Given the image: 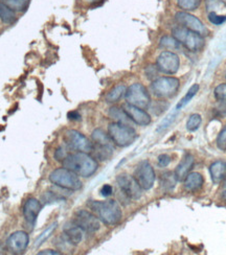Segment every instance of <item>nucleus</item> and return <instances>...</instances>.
<instances>
[{
	"label": "nucleus",
	"instance_id": "1",
	"mask_svg": "<svg viewBox=\"0 0 226 255\" xmlns=\"http://www.w3.org/2000/svg\"><path fill=\"white\" fill-rule=\"evenodd\" d=\"M63 166L80 177L88 178L92 176L99 167L95 159L84 152L68 154L63 160Z\"/></svg>",
	"mask_w": 226,
	"mask_h": 255
},
{
	"label": "nucleus",
	"instance_id": "2",
	"mask_svg": "<svg viewBox=\"0 0 226 255\" xmlns=\"http://www.w3.org/2000/svg\"><path fill=\"white\" fill-rule=\"evenodd\" d=\"M88 207L105 225L113 226L121 222L123 212L120 204L115 200L90 201Z\"/></svg>",
	"mask_w": 226,
	"mask_h": 255
},
{
	"label": "nucleus",
	"instance_id": "3",
	"mask_svg": "<svg viewBox=\"0 0 226 255\" xmlns=\"http://www.w3.org/2000/svg\"><path fill=\"white\" fill-rule=\"evenodd\" d=\"M180 87V81L175 77H160L150 85L151 92L159 100L174 98Z\"/></svg>",
	"mask_w": 226,
	"mask_h": 255
},
{
	"label": "nucleus",
	"instance_id": "4",
	"mask_svg": "<svg viewBox=\"0 0 226 255\" xmlns=\"http://www.w3.org/2000/svg\"><path fill=\"white\" fill-rule=\"evenodd\" d=\"M172 36H173L181 45H184L188 50L192 52L200 51L204 47V44H206L204 37L181 25H176L172 29Z\"/></svg>",
	"mask_w": 226,
	"mask_h": 255
},
{
	"label": "nucleus",
	"instance_id": "5",
	"mask_svg": "<svg viewBox=\"0 0 226 255\" xmlns=\"http://www.w3.org/2000/svg\"><path fill=\"white\" fill-rule=\"evenodd\" d=\"M108 135L114 144L126 147L131 145L137 138V134L131 126L112 123L108 127Z\"/></svg>",
	"mask_w": 226,
	"mask_h": 255
},
{
	"label": "nucleus",
	"instance_id": "6",
	"mask_svg": "<svg viewBox=\"0 0 226 255\" xmlns=\"http://www.w3.org/2000/svg\"><path fill=\"white\" fill-rule=\"evenodd\" d=\"M49 181L53 185L66 188L71 191L81 189L83 185L79 176L65 167L57 168L55 171H52L49 175Z\"/></svg>",
	"mask_w": 226,
	"mask_h": 255
},
{
	"label": "nucleus",
	"instance_id": "7",
	"mask_svg": "<svg viewBox=\"0 0 226 255\" xmlns=\"http://www.w3.org/2000/svg\"><path fill=\"white\" fill-rule=\"evenodd\" d=\"M126 102L135 107L147 109L150 107L151 97L148 89L141 83H134L126 90Z\"/></svg>",
	"mask_w": 226,
	"mask_h": 255
},
{
	"label": "nucleus",
	"instance_id": "8",
	"mask_svg": "<svg viewBox=\"0 0 226 255\" xmlns=\"http://www.w3.org/2000/svg\"><path fill=\"white\" fill-rule=\"evenodd\" d=\"M65 145L70 150L77 152L89 153L92 151L93 144L87 137L77 130H67L63 135Z\"/></svg>",
	"mask_w": 226,
	"mask_h": 255
},
{
	"label": "nucleus",
	"instance_id": "9",
	"mask_svg": "<svg viewBox=\"0 0 226 255\" xmlns=\"http://www.w3.org/2000/svg\"><path fill=\"white\" fill-rule=\"evenodd\" d=\"M175 21L178 23V25L195 31V33L199 34L202 37H207L210 34L208 27L204 25L202 21L198 17L192 15L190 12H184V10L177 12L175 14Z\"/></svg>",
	"mask_w": 226,
	"mask_h": 255
},
{
	"label": "nucleus",
	"instance_id": "10",
	"mask_svg": "<svg viewBox=\"0 0 226 255\" xmlns=\"http://www.w3.org/2000/svg\"><path fill=\"white\" fill-rule=\"evenodd\" d=\"M156 67L159 72L168 74H175L180 67V59L175 52L165 50L156 59Z\"/></svg>",
	"mask_w": 226,
	"mask_h": 255
},
{
	"label": "nucleus",
	"instance_id": "11",
	"mask_svg": "<svg viewBox=\"0 0 226 255\" xmlns=\"http://www.w3.org/2000/svg\"><path fill=\"white\" fill-rule=\"evenodd\" d=\"M133 177L144 190H149L152 188L156 178L152 165L146 160L142 161L136 166Z\"/></svg>",
	"mask_w": 226,
	"mask_h": 255
},
{
	"label": "nucleus",
	"instance_id": "12",
	"mask_svg": "<svg viewBox=\"0 0 226 255\" xmlns=\"http://www.w3.org/2000/svg\"><path fill=\"white\" fill-rule=\"evenodd\" d=\"M116 182L126 197L131 200L141 199L143 195V188L139 186L134 177L122 174L116 178Z\"/></svg>",
	"mask_w": 226,
	"mask_h": 255
},
{
	"label": "nucleus",
	"instance_id": "13",
	"mask_svg": "<svg viewBox=\"0 0 226 255\" xmlns=\"http://www.w3.org/2000/svg\"><path fill=\"white\" fill-rule=\"evenodd\" d=\"M73 222L77 224L83 231L93 233L100 230L101 228V221L95 215L87 210H79L75 212Z\"/></svg>",
	"mask_w": 226,
	"mask_h": 255
},
{
	"label": "nucleus",
	"instance_id": "14",
	"mask_svg": "<svg viewBox=\"0 0 226 255\" xmlns=\"http://www.w3.org/2000/svg\"><path fill=\"white\" fill-rule=\"evenodd\" d=\"M29 243V237L25 231H16L6 240V249L13 254L25 252Z\"/></svg>",
	"mask_w": 226,
	"mask_h": 255
},
{
	"label": "nucleus",
	"instance_id": "15",
	"mask_svg": "<svg viewBox=\"0 0 226 255\" xmlns=\"http://www.w3.org/2000/svg\"><path fill=\"white\" fill-rule=\"evenodd\" d=\"M123 109L128 114L130 120L138 126H142V127L148 126L151 124V121H152L151 120L150 114L145 109L135 107V106H132L130 104H126L123 107Z\"/></svg>",
	"mask_w": 226,
	"mask_h": 255
},
{
	"label": "nucleus",
	"instance_id": "16",
	"mask_svg": "<svg viewBox=\"0 0 226 255\" xmlns=\"http://www.w3.org/2000/svg\"><path fill=\"white\" fill-rule=\"evenodd\" d=\"M40 211H41V203L37 199L30 198L25 202V204L23 206V216L27 224L29 225L35 224Z\"/></svg>",
	"mask_w": 226,
	"mask_h": 255
},
{
	"label": "nucleus",
	"instance_id": "17",
	"mask_svg": "<svg viewBox=\"0 0 226 255\" xmlns=\"http://www.w3.org/2000/svg\"><path fill=\"white\" fill-rule=\"evenodd\" d=\"M63 232L70 245H79L83 240V230L73 221L64 225Z\"/></svg>",
	"mask_w": 226,
	"mask_h": 255
},
{
	"label": "nucleus",
	"instance_id": "18",
	"mask_svg": "<svg viewBox=\"0 0 226 255\" xmlns=\"http://www.w3.org/2000/svg\"><path fill=\"white\" fill-rule=\"evenodd\" d=\"M194 161H195V159H194V156L191 154H188L184 157V159H182L180 163L177 165L174 172V176L177 181H184L187 178V176L192 171Z\"/></svg>",
	"mask_w": 226,
	"mask_h": 255
},
{
	"label": "nucleus",
	"instance_id": "19",
	"mask_svg": "<svg viewBox=\"0 0 226 255\" xmlns=\"http://www.w3.org/2000/svg\"><path fill=\"white\" fill-rule=\"evenodd\" d=\"M210 173L215 184L221 183L226 179V162L222 160L214 162L210 166Z\"/></svg>",
	"mask_w": 226,
	"mask_h": 255
},
{
	"label": "nucleus",
	"instance_id": "20",
	"mask_svg": "<svg viewBox=\"0 0 226 255\" xmlns=\"http://www.w3.org/2000/svg\"><path fill=\"white\" fill-rule=\"evenodd\" d=\"M203 185V177L199 173H190L185 179V188L189 191H196Z\"/></svg>",
	"mask_w": 226,
	"mask_h": 255
},
{
	"label": "nucleus",
	"instance_id": "21",
	"mask_svg": "<svg viewBox=\"0 0 226 255\" xmlns=\"http://www.w3.org/2000/svg\"><path fill=\"white\" fill-rule=\"evenodd\" d=\"M109 116L110 118L118 124H123V125H128L131 126V124L133 123L130 118H129L128 114L125 112V110L123 108L120 107H111L109 110Z\"/></svg>",
	"mask_w": 226,
	"mask_h": 255
},
{
	"label": "nucleus",
	"instance_id": "22",
	"mask_svg": "<svg viewBox=\"0 0 226 255\" xmlns=\"http://www.w3.org/2000/svg\"><path fill=\"white\" fill-rule=\"evenodd\" d=\"M95 155V158H98L101 161L108 160V159L113 154V145H99L94 144L92 151Z\"/></svg>",
	"mask_w": 226,
	"mask_h": 255
},
{
	"label": "nucleus",
	"instance_id": "23",
	"mask_svg": "<svg viewBox=\"0 0 226 255\" xmlns=\"http://www.w3.org/2000/svg\"><path fill=\"white\" fill-rule=\"evenodd\" d=\"M126 90H127V87L125 85L123 84L116 85L115 87H113L108 93H107L106 99H105L106 102L109 104H114L118 102L126 94Z\"/></svg>",
	"mask_w": 226,
	"mask_h": 255
},
{
	"label": "nucleus",
	"instance_id": "24",
	"mask_svg": "<svg viewBox=\"0 0 226 255\" xmlns=\"http://www.w3.org/2000/svg\"><path fill=\"white\" fill-rule=\"evenodd\" d=\"M91 138L94 144H99V145H112V142H113L111 140L110 136L101 129H95L91 134Z\"/></svg>",
	"mask_w": 226,
	"mask_h": 255
},
{
	"label": "nucleus",
	"instance_id": "25",
	"mask_svg": "<svg viewBox=\"0 0 226 255\" xmlns=\"http://www.w3.org/2000/svg\"><path fill=\"white\" fill-rule=\"evenodd\" d=\"M0 19L5 24H12L15 22L16 15L13 9H10L3 2H0Z\"/></svg>",
	"mask_w": 226,
	"mask_h": 255
},
{
	"label": "nucleus",
	"instance_id": "26",
	"mask_svg": "<svg viewBox=\"0 0 226 255\" xmlns=\"http://www.w3.org/2000/svg\"><path fill=\"white\" fill-rule=\"evenodd\" d=\"M199 91V85L198 84H194L193 86L189 89V91L187 92V94L185 95L184 98H182L179 102H178V104L176 105V110L177 111H179L180 109H182L185 107L186 105H188L191 101H192V99L195 97V95L197 94V92Z\"/></svg>",
	"mask_w": 226,
	"mask_h": 255
},
{
	"label": "nucleus",
	"instance_id": "27",
	"mask_svg": "<svg viewBox=\"0 0 226 255\" xmlns=\"http://www.w3.org/2000/svg\"><path fill=\"white\" fill-rule=\"evenodd\" d=\"M202 0H176L177 6L184 12L196 10L201 5Z\"/></svg>",
	"mask_w": 226,
	"mask_h": 255
},
{
	"label": "nucleus",
	"instance_id": "28",
	"mask_svg": "<svg viewBox=\"0 0 226 255\" xmlns=\"http://www.w3.org/2000/svg\"><path fill=\"white\" fill-rule=\"evenodd\" d=\"M181 44L173 37V36H164L160 39L159 46L167 50H176L179 48Z\"/></svg>",
	"mask_w": 226,
	"mask_h": 255
},
{
	"label": "nucleus",
	"instance_id": "29",
	"mask_svg": "<svg viewBox=\"0 0 226 255\" xmlns=\"http://www.w3.org/2000/svg\"><path fill=\"white\" fill-rule=\"evenodd\" d=\"M2 2L7 5L10 9H13L14 12H21L24 10L29 3V0H2Z\"/></svg>",
	"mask_w": 226,
	"mask_h": 255
},
{
	"label": "nucleus",
	"instance_id": "30",
	"mask_svg": "<svg viewBox=\"0 0 226 255\" xmlns=\"http://www.w3.org/2000/svg\"><path fill=\"white\" fill-rule=\"evenodd\" d=\"M176 182L177 180L175 179V176L172 172H166L161 176V185H163L166 190L173 189Z\"/></svg>",
	"mask_w": 226,
	"mask_h": 255
},
{
	"label": "nucleus",
	"instance_id": "31",
	"mask_svg": "<svg viewBox=\"0 0 226 255\" xmlns=\"http://www.w3.org/2000/svg\"><path fill=\"white\" fill-rule=\"evenodd\" d=\"M202 123V118L199 114H192L187 122V129L190 132H194L199 129Z\"/></svg>",
	"mask_w": 226,
	"mask_h": 255
},
{
	"label": "nucleus",
	"instance_id": "32",
	"mask_svg": "<svg viewBox=\"0 0 226 255\" xmlns=\"http://www.w3.org/2000/svg\"><path fill=\"white\" fill-rule=\"evenodd\" d=\"M169 104L165 101H156L155 103H151L150 104V107H151V110H152V112L155 114V115H160L163 114L168 108H169Z\"/></svg>",
	"mask_w": 226,
	"mask_h": 255
},
{
	"label": "nucleus",
	"instance_id": "33",
	"mask_svg": "<svg viewBox=\"0 0 226 255\" xmlns=\"http://www.w3.org/2000/svg\"><path fill=\"white\" fill-rule=\"evenodd\" d=\"M206 6L208 13H217L218 9H223V7H226V4L221 0H206Z\"/></svg>",
	"mask_w": 226,
	"mask_h": 255
},
{
	"label": "nucleus",
	"instance_id": "34",
	"mask_svg": "<svg viewBox=\"0 0 226 255\" xmlns=\"http://www.w3.org/2000/svg\"><path fill=\"white\" fill-rule=\"evenodd\" d=\"M57 225H58L57 223H53V224H51L50 226H48V228H47L45 231H43L42 235H40V237L37 239L36 244H35V246H36V247H38V246L42 245L43 242H45V241L47 240V238H49V236L51 235V233H52L53 231H55V229H56Z\"/></svg>",
	"mask_w": 226,
	"mask_h": 255
},
{
	"label": "nucleus",
	"instance_id": "35",
	"mask_svg": "<svg viewBox=\"0 0 226 255\" xmlns=\"http://www.w3.org/2000/svg\"><path fill=\"white\" fill-rule=\"evenodd\" d=\"M208 19L214 25H221L226 21V15H219L218 13L211 12L208 15Z\"/></svg>",
	"mask_w": 226,
	"mask_h": 255
},
{
	"label": "nucleus",
	"instance_id": "36",
	"mask_svg": "<svg viewBox=\"0 0 226 255\" xmlns=\"http://www.w3.org/2000/svg\"><path fill=\"white\" fill-rule=\"evenodd\" d=\"M176 112H177V110L175 109V111L174 112H172L168 118H166L163 122H161V124L159 125V127L157 128V131L159 132V131H164V130H166L167 128H169L172 124L174 123V121H175V119H176Z\"/></svg>",
	"mask_w": 226,
	"mask_h": 255
},
{
	"label": "nucleus",
	"instance_id": "37",
	"mask_svg": "<svg viewBox=\"0 0 226 255\" xmlns=\"http://www.w3.org/2000/svg\"><path fill=\"white\" fill-rule=\"evenodd\" d=\"M214 94H215V99H216L218 102L226 101V83L220 84L219 86L215 88Z\"/></svg>",
	"mask_w": 226,
	"mask_h": 255
},
{
	"label": "nucleus",
	"instance_id": "38",
	"mask_svg": "<svg viewBox=\"0 0 226 255\" xmlns=\"http://www.w3.org/2000/svg\"><path fill=\"white\" fill-rule=\"evenodd\" d=\"M217 145L221 151H226V125L217 137Z\"/></svg>",
	"mask_w": 226,
	"mask_h": 255
},
{
	"label": "nucleus",
	"instance_id": "39",
	"mask_svg": "<svg viewBox=\"0 0 226 255\" xmlns=\"http://www.w3.org/2000/svg\"><path fill=\"white\" fill-rule=\"evenodd\" d=\"M159 70L157 69L156 66H149L147 69H146V74H147V78L149 80H156L157 79V74H158Z\"/></svg>",
	"mask_w": 226,
	"mask_h": 255
},
{
	"label": "nucleus",
	"instance_id": "40",
	"mask_svg": "<svg viewBox=\"0 0 226 255\" xmlns=\"http://www.w3.org/2000/svg\"><path fill=\"white\" fill-rule=\"evenodd\" d=\"M215 111H216L217 114L221 116V118H226V101L218 102V105Z\"/></svg>",
	"mask_w": 226,
	"mask_h": 255
},
{
	"label": "nucleus",
	"instance_id": "41",
	"mask_svg": "<svg viewBox=\"0 0 226 255\" xmlns=\"http://www.w3.org/2000/svg\"><path fill=\"white\" fill-rule=\"evenodd\" d=\"M67 153H66V148L63 147V146H60L58 150L56 151L55 153V158L57 159V160L59 161H63L64 159H65L67 157Z\"/></svg>",
	"mask_w": 226,
	"mask_h": 255
},
{
	"label": "nucleus",
	"instance_id": "42",
	"mask_svg": "<svg viewBox=\"0 0 226 255\" xmlns=\"http://www.w3.org/2000/svg\"><path fill=\"white\" fill-rule=\"evenodd\" d=\"M170 162H171V158H170L169 155L161 154V155L158 156V163H159L160 166L166 167L170 164Z\"/></svg>",
	"mask_w": 226,
	"mask_h": 255
},
{
	"label": "nucleus",
	"instance_id": "43",
	"mask_svg": "<svg viewBox=\"0 0 226 255\" xmlns=\"http://www.w3.org/2000/svg\"><path fill=\"white\" fill-rule=\"evenodd\" d=\"M112 191H113V189H112V186H111V185L105 184V185L101 188V195H102L103 197L107 198V197H109V196L112 195Z\"/></svg>",
	"mask_w": 226,
	"mask_h": 255
},
{
	"label": "nucleus",
	"instance_id": "44",
	"mask_svg": "<svg viewBox=\"0 0 226 255\" xmlns=\"http://www.w3.org/2000/svg\"><path fill=\"white\" fill-rule=\"evenodd\" d=\"M68 119L70 121H80L81 115L77 111H71V112L68 113Z\"/></svg>",
	"mask_w": 226,
	"mask_h": 255
},
{
	"label": "nucleus",
	"instance_id": "45",
	"mask_svg": "<svg viewBox=\"0 0 226 255\" xmlns=\"http://www.w3.org/2000/svg\"><path fill=\"white\" fill-rule=\"evenodd\" d=\"M81 2H83L84 4H87V5H95V4H99L101 2H103L104 0H80Z\"/></svg>",
	"mask_w": 226,
	"mask_h": 255
},
{
	"label": "nucleus",
	"instance_id": "46",
	"mask_svg": "<svg viewBox=\"0 0 226 255\" xmlns=\"http://www.w3.org/2000/svg\"><path fill=\"white\" fill-rule=\"evenodd\" d=\"M38 254H53V255H58V254H61L59 251H55V250H43V251H40Z\"/></svg>",
	"mask_w": 226,
	"mask_h": 255
},
{
	"label": "nucleus",
	"instance_id": "47",
	"mask_svg": "<svg viewBox=\"0 0 226 255\" xmlns=\"http://www.w3.org/2000/svg\"><path fill=\"white\" fill-rule=\"evenodd\" d=\"M222 199H223L224 201H226V189L223 190V193H222Z\"/></svg>",
	"mask_w": 226,
	"mask_h": 255
},
{
	"label": "nucleus",
	"instance_id": "48",
	"mask_svg": "<svg viewBox=\"0 0 226 255\" xmlns=\"http://www.w3.org/2000/svg\"><path fill=\"white\" fill-rule=\"evenodd\" d=\"M4 249H3V247H2V245H1V244H0V254H3L4 252Z\"/></svg>",
	"mask_w": 226,
	"mask_h": 255
},
{
	"label": "nucleus",
	"instance_id": "49",
	"mask_svg": "<svg viewBox=\"0 0 226 255\" xmlns=\"http://www.w3.org/2000/svg\"><path fill=\"white\" fill-rule=\"evenodd\" d=\"M221 1H223V2L226 4V0H221Z\"/></svg>",
	"mask_w": 226,
	"mask_h": 255
}]
</instances>
